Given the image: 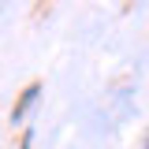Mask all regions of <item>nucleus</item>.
<instances>
[{
	"instance_id": "obj_1",
	"label": "nucleus",
	"mask_w": 149,
	"mask_h": 149,
	"mask_svg": "<svg viewBox=\"0 0 149 149\" xmlns=\"http://www.w3.org/2000/svg\"><path fill=\"white\" fill-rule=\"evenodd\" d=\"M37 93H41V82H30V86H26V90L19 93V101H15V108H11V119H22V116H26V112H30V104H34L37 101Z\"/></svg>"
},
{
	"instance_id": "obj_2",
	"label": "nucleus",
	"mask_w": 149,
	"mask_h": 149,
	"mask_svg": "<svg viewBox=\"0 0 149 149\" xmlns=\"http://www.w3.org/2000/svg\"><path fill=\"white\" fill-rule=\"evenodd\" d=\"M30 146H34V130H26V134H22V146H19V149H30Z\"/></svg>"
},
{
	"instance_id": "obj_3",
	"label": "nucleus",
	"mask_w": 149,
	"mask_h": 149,
	"mask_svg": "<svg viewBox=\"0 0 149 149\" xmlns=\"http://www.w3.org/2000/svg\"><path fill=\"white\" fill-rule=\"evenodd\" d=\"M146 149H149V142H146Z\"/></svg>"
}]
</instances>
